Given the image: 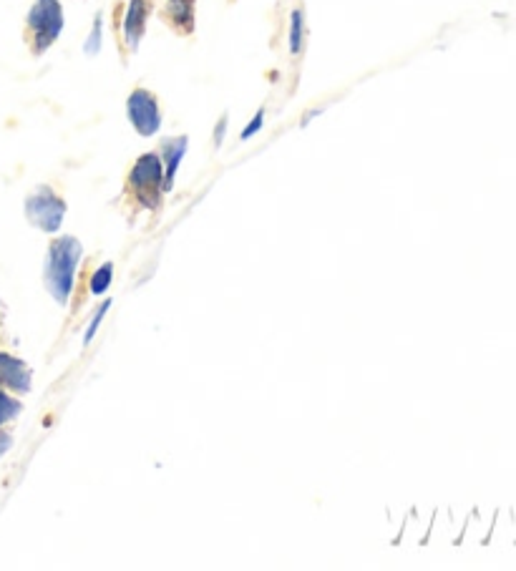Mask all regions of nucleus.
<instances>
[{"label": "nucleus", "mask_w": 516, "mask_h": 571, "mask_svg": "<svg viewBox=\"0 0 516 571\" xmlns=\"http://www.w3.org/2000/svg\"><path fill=\"white\" fill-rule=\"evenodd\" d=\"M11 448V436H6V433H0V456Z\"/></svg>", "instance_id": "2eb2a0df"}, {"label": "nucleus", "mask_w": 516, "mask_h": 571, "mask_svg": "<svg viewBox=\"0 0 516 571\" xmlns=\"http://www.w3.org/2000/svg\"><path fill=\"white\" fill-rule=\"evenodd\" d=\"M111 272H114V265H111V262H106V265H101L99 270H96L94 280H91V292H94V295H101V292L109 290Z\"/></svg>", "instance_id": "9d476101"}, {"label": "nucleus", "mask_w": 516, "mask_h": 571, "mask_svg": "<svg viewBox=\"0 0 516 571\" xmlns=\"http://www.w3.org/2000/svg\"><path fill=\"white\" fill-rule=\"evenodd\" d=\"M144 18H146V3L144 0H134L129 8V16H126V41L129 46L139 43L141 31H144Z\"/></svg>", "instance_id": "0eeeda50"}, {"label": "nucleus", "mask_w": 516, "mask_h": 571, "mask_svg": "<svg viewBox=\"0 0 516 571\" xmlns=\"http://www.w3.org/2000/svg\"><path fill=\"white\" fill-rule=\"evenodd\" d=\"M26 214L43 232H56L63 222V214H66V204H63V199L56 197L51 189L41 187L28 197Z\"/></svg>", "instance_id": "20e7f679"}, {"label": "nucleus", "mask_w": 516, "mask_h": 571, "mask_svg": "<svg viewBox=\"0 0 516 571\" xmlns=\"http://www.w3.org/2000/svg\"><path fill=\"white\" fill-rule=\"evenodd\" d=\"M129 119L134 129L141 136H154L162 126V116H159V104L149 91L136 89L129 96Z\"/></svg>", "instance_id": "39448f33"}, {"label": "nucleus", "mask_w": 516, "mask_h": 571, "mask_svg": "<svg viewBox=\"0 0 516 571\" xmlns=\"http://www.w3.org/2000/svg\"><path fill=\"white\" fill-rule=\"evenodd\" d=\"M167 149H169V167H167V174H164V189H172L174 174H177V169H179V161H182L184 151H187V139L174 141V144H169Z\"/></svg>", "instance_id": "6e6552de"}, {"label": "nucleus", "mask_w": 516, "mask_h": 571, "mask_svg": "<svg viewBox=\"0 0 516 571\" xmlns=\"http://www.w3.org/2000/svg\"><path fill=\"white\" fill-rule=\"evenodd\" d=\"M262 116H265V114H262V111H260V114H257L255 119H252V124L247 126L245 131H242V139H250V136L255 134V131H260V129H262Z\"/></svg>", "instance_id": "4468645a"}, {"label": "nucleus", "mask_w": 516, "mask_h": 571, "mask_svg": "<svg viewBox=\"0 0 516 571\" xmlns=\"http://www.w3.org/2000/svg\"><path fill=\"white\" fill-rule=\"evenodd\" d=\"M18 413H21V403H16V400L8 398V395L0 390V423L11 421Z\"/></svg>", "instance_id": "9b49d317"}, {"label": "nucleus", "mask_w": 516, "mask_h": 571, "mask_svg": "<svg viewBox=\"0 0 516 571\" xmlns=\"http://www.w3.org/2000/svg\"><path fill=\"white\" fill-rule=\"evenodd\" d=\"M81 260V244L76 237H61L51 242L48 250V267H46V282L51 295L56 297L61 305H66L68 295L73 290V272Z\"/></svg>", "instance_id": "f257e3e1"}, {"label": "nucleus", "mask_w": 516, "mask_h": 571, "mask_svg": "<svg viewBox=\"0 0 516 571\" xmlns=\"http://www.w3.org/2000/svg\"><path fill=\"white\" fill-rule=\"evenodd\" d=\"M303 43V16L298 11L292 13V31H290V51L298 53Z\"/></svg>", "instance_id": "f8f14e48"}, {"label": "nucleus", "mask_w": 516, "mask_h": 571, "mask_svg": "<svg viewBox=\"0 0 516 571\" xmlns=\"http://www.w3.org/2000/svg\"><path fill=\"white\" fill-rule=\"evenodd\" d=\"M172 3V16L174 21H184V31H189L192 28V6L194 0H169Z\"/></svg>", "instance_id": "1a4fd4ad"}, {"label": "nucleus", "mask_w": 516, "mask_h": 571, "mask_svg": "<svg viewBox=\"0 0 516 571\" xmlns=\"http://www.w3.org/2000/svg\"><path fill=\"white\" fill-rule=\"evenodd\" d=\"M109 307H111V302H109V300H106V302H104V305H101V310H99V312H96V317H94V320H91V325H89V330H86V338H84V343H86V345H89V343H91V340H94V333H96V328H99V325H101V317H104V315H106V310H109Z\"/></svg>", "instance_id": "ddd939ff"}, {"label": "nucleus", "mask_w": 516, "mask_h": 571, "mask_svg": "<svg viewBox=\"0 0 516 571\" xmlns=\"http://www.w3.org/2000/svg\"><path fill=\"white\" fill-rule=\"evenodd\" d=\"M0 383L18 390V393H26L31 388V370L23 360L0 353Z\"/></svg>", "instance_id": "423d86ee"}, {"label": "nucleus", "mask_w": 516, "mask_h": 571, "mask_svg": "<svg viewBox=\"0 0 516 571\" xmlns=\"http://www.w3.org/2000/svg\"><path fill=\"white\" fill-rule=\"evenodd\" d=\"M131 189L136 192V197L146 204V207H157L159 202V187L164 184L162 179V159L157 154H144L136 167L131 169L129 177Z\"/></svg>", "instance_id": "7ed1b4c3"}, {"label": "nucleus", "mask_w": 516, "mask_h": 571, "mask_svg": "<svg viewBox=\"0 0 516 571\" xmlns=\"http://www.w3.org/2000/svg\"><path fill=\"white\" fill-rule=\"evenodd\" d=\"M28 26L36 38V53H43L56 41L63 28V13L58 0H36V6L31 8V16H28Z\"/></svg>", "instance_id": "f03ea898"}]
</instances>
